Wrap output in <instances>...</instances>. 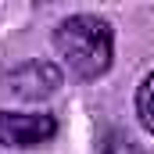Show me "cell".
I'll list each match as a JSON object with an SVG mask.
<instances>
[{"mask_svg": "<svg viewBox=\"0 0 154 154\" xmlns=\"http://www.w3.org/2000/svg\"><path fill=\"white\" fill-rule=\"evenodd\" d=\"M61 68L57 65H50V61H39V57H29V61H22V65H14V68H7L4 79H0V90L7 93V97H14V100H47V97H54L57 90H61Z\"/></svg>", "mask_w": 154, "mask_h": 154, "instance_id": "2", "label": "cell"}, {"mask_svg": "<svg viewBox=\"0 0 154 154\" xmlns=\"http://www.w3.org/2000/svg\"><path fill=\"white\" fill-rule=\"evenodd\" d=\"M54 50L75 79H100L115 61V32L100 14H68L54 29Z\"/></svg>", "mask_w": 154, "mask_h": 154, "instance_id": "1", "label": "cell"}, {"mask_svg": "<svg viewBox=\"0 0 154 154\" xmlns=\"http://www.w3.org/2000/svg\"><path fill=\"white\" fill-rule=\"evenodd\" d=\"M136 118H140V125L147 133H154V72L136 90Z\"/></svg>", "mask_w": 154, "mask_h": 154, "instance_id": "4", "label": "cell"}, {"mask_svg": "<svg viewBox=\"0 0 154 154\" xmlns=\"http://www.w3.org/2000/svg\"><path fill=\"white\" fill-rule=\"evenodd\" d=\"M57 122L47 111H0V147H39L47 140H54Z\"/></svg>", "mask_w": 154, "mask_h": 154, "instance_id": "3", "label": "cell"}, {"mask_svg": "<svg viewBox=\"0 0 154 154\" xmlns=\"http://www.w3.org/2000/svg\"><path fill=\"white\" fill-rule=\"evenodd\" d=\"M97 154H147L133 136H125V133H118V129H111V133H104L100 136V143H97Z\"/></svg>", "mask_w": 154, "mask_h": 154, "instance_id": "5", "label": "cell"}]
</instances>
